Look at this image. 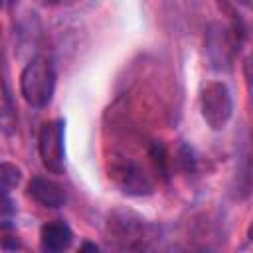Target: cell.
I'll list each match as a JSON object with an SVG mask.
<instances>
[{
    "label": "cell",
    "mask_w": 253,
    "mask_h": 253,
    "mask_svg": "<svg viewBox=\"0 0 253 253\" xmlns=\"http://www.w3.org/2000/svg\"><path fill=\"white\" fill-rule=\"evenodd\" d=\"M40 6H53V4H57L59 0H36Z\"/></svg>",
    "instance_id": "cell-12"
},
{
    "label": "cell",
    "mask_w": 253,
    "mask_h": 253,
    "mask_svg": "<svg viewBox=\"0 0 253 253\" xmlns=\"http://www.w3.org/2000/svg\"><path fill=\"white\" fill-rule=\"evenodd\" d=\"M247 237H249V241L253 243V223L249 225V231H247Z\"/></svg>",
    "instance_id": "cell-13"
},
{
    "label": "cell",
    "mask_w": 253,
    "mask_h": 253,
    "mask_svg": "<svg viewBox=\"0 0 253 253\" xmlns=\"http://www.w3.org/2000/svg\"><path fill=\"white\" fill-rule=\"evenodd\" d=\"M63 126L61 119L47 121L42 125L38 136L42 164L53 174L63 172Z\"/></svg>",
    "instance_id": "cell-3"
},
{
    "label": "cell",
    "mask_w": 253,
    "mask_h": 253,
    "mask_svg": "<svg viewBox=\"0 0 253 253\" xmlns=\"http://www.w3.org/2000/svg\"><path fill=\"white\" fill-rule=\"evenodd\" d=\"M55 89V73L51 61L43 55H36L26 63L20 75V91L28 105L45 107Z\"/></svg>",
    "instance_id": "cell-1"
},
{
    "label": "cell",
    "mask_w": 253,
    "mask_h": 253,
    "mask_svg": "<svg viewBox=\"0 0 253 253\" xmlns=\"http://www.w3.org/2000/svg\"><path fill=\"white\" fill-rule=\"evenodd\" d=\"M28 194L42 206L45 208H61L67 200L65 196V190L61 184L49 180V178H42V176H36L30 180L28 184Z\"/></svg>",
    "instance_id": "cell-5"
},
{
    "label": "cell",
    "mask_w": 253,
    "mask_h": 253,
    "mask_svg": "<svg viewBox=\"0 0 253 253\" xmlns=\"http://www.w3.org/2000/svg\"><path fill=\"white\" fill-rule=\"evenodd\" d=\"M148 156H150V162H152L154 172L166 182V180H168V152H166V146H164L162 142L154 140V142L150 144Z\"/></svg>",
    "instance_id": "cell-7"
},
{
    "label": "cell",
    "mask_w": 253,
    "mask_h": 253,
    "mask_svg": "<svg viewBox=\"0 0 253 253\" xmlns=\"http://www.w3.org/2000/svg\"><path fill=\"white\" fill-rule=\"evenodd\" d=\"M81 251H99V247L95 243H83L81 245Z\"/></svg>",
    "instance_id": "cell-11"
},
{
    "label": "cell",
    "mask_w": 253,
    "mask_h": 253,
    "mask_svg": "<svg viewBox=\"0 0 253 253\" xmlns=\"http://www.w3.org/2000/svg\"><path fill=\"white\" fill-rule=\"evenodd\" d=\"M109 176L128 196H148L152 192L150 178L128 158H115L109 166Z\"/></svg>",
    "instance_id": "cell-4"
},
{
    "label": "cell",
    "mask_w": 253,
    "mask_h": 253,
    "mask_svg": "<svg viewBox=\"0 0 253 253\" xmlns=\"http://www.w3.org/2000/svg\"><path fill=\"white\" fill-rule=\"evenodd\" d=\"M200 109H202V117L210 128H213V130L223 128L227 125V121L231 119V111H233L231 93H229L227 85L221 81L208 83L200 97Z\"/></svg>",
    "instance_id": "cell-2"
},
{
    "label": "cell",
    "mask_w": 253,
    "mask_h": 253,
    "mask_svg": "<svg viewBox=\"0 0 253 253\" xmlns=\"http://www.w3.org/2000/svg\"><path fill=\"white\" fill-rule=\"evenodd\" d=\"M20 178H22V174H20V170H18L14 164H10V162H2V166H0L2 194H8V192H10L14 186H18Z\"/></svg>",
    "instance_id": "cell-8"
},
{
    "label": "cell",
    "mask_w": 253,
    "mask_h": 253,
    "mask_svg": "<svg viewBox=\"0 0 253 253\" xmlns=\"http://www.w3.org/2000/svg\"><path fill=\"white\" fill-rule=\"evenodd\" d=\"M243 75H245L247 83L253 85V53H251V55L245 59V63H243Z\"/></svg>",
    "instance_id": "cell-10"
},
{
    "label": "cell",
    "mask_w": 253,
    "mask_h": 253,
    "mask_svg": "<svg viewBox=\"0 0 253 253\" xmlns=\"http://www.w3.org/2000/svg\"><path fill=\"white\" fill-rule=\"evenodd\" d=\"M180 166L186 170V172H190V170H194V164H196V160H194V154H192V148H188L186 144L180 148Z\"/></svg>",
    "instance_id": "cell-9"
},
{
    "label": "cell",
    "mask_w": 253,
    "mask_h": 253,
    "mask_svg": "<svg viewBox=\"0 0 253 253\" xmlns=\"http://www.w3.org/2000/svg\"><path fill=\"white\" fill-rule=\"evenodd\" d=\"M71 241H73V233L65 221H49L42 227L40 243L43 251H49V253L63 251L71 245Z\"/></svg>",
    "instance_id": "cell-6"
}]
</instances>
